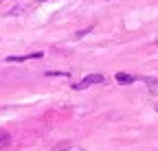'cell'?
<instances>
[{"label":"cell","mask_w":158,"mask_h":151,"mask_svg":"<svg viewBox=\"0 0 158 151\" xmlns=\"http://www.w3.org/2000/svg\"><path fill=\"white\" fill-rule=\"evenodd\" d=\"M101 83H106V77H103V74H88L86 79H81L79 83H75L73 88H75V90H84V88H90V85H101Z\"/></svg>","instance_id":"6da1fadb"},{"label":"cell","mask_w":158,"mask_h":151,"mask_svg":"<svg viewBox=\"0 0 158 151\" xmlns=\"http://www.w3.org/2000/svg\"><path fill=\"white\" fill-rule=\"evenodd\" d=\"M37 57H42V53H31V55H20V57H7L5 62H9V64H18V62H27V59H37Z\"/></svg>","instance_id":"7a4b0ae2"},{"label":"cell","mask_w":158,"mask_h":151,"mask_svg":"<svg viewBox=\"0 0 158 151\" xmlns=\"http://www.w3.org/2000/svg\"><path fill=\"white\" fill-rule=\"evenodd\" d=\"M114 79H116L118 83H125V85H130V83H134L138 77H132V74H125V72H116V74H114Z\"/></svg>","instance_id":"3957f363"},{"label":"cell","mask_w":158,"mask_h":151,"mask_svg":"<svg viewBox=\"0 0 158 151\" xmlns=\"http://www.w3.org/2000/svg\"><path fill=\"white\" fill-rule=\"evenodd\" d=\"M143 81L147 83L149 92H152V94H156V97H158V79H154V77H143Z\"/></svg>","instance_id":"277c9868"},{"label":"cell","mask_w":158,"mask_h":151,"mask_svg":"<svg viewBox=\"0 0 158 151\" xmlns=\"http://www.w3.org/2000/svg\"><path fill=\"white\" fill-rule=\"evenodd\" d=\"M9 145H11V136L7 131H0V151H7Z\"/></svg>","instance_id":"5b68a950"},{"label":"cell","mask_w":158,"mask_h":151,"mask_svg":"<svg viewBox=\"0 0 158 151\" xmlns=\"http://www.w3.org/2000/svg\"><path fill=\"white\" fill-rule=\"evenodd\" d=\"M53 151H84L79 145H59V147H55Z\"/></svg>","instance_id":"8992f818"}]
</instances>
